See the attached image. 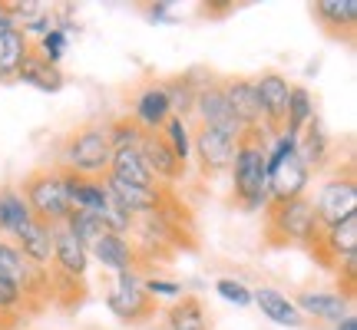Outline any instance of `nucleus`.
<instances>
[{
  "mask_svg": "<svg viewBox=\"0 0 357 330\" xmlns=\"http://www.w3.org/2000/svg\"><path fill=\"white\" fill-rule=\"evenodd\" d=\"M268 202V132L245 129L235 139L231 159V205L242 212H258Z\"/></svg>",
  "mask_w": 357,
  "mask_h": 330,
  "instance_id": "obj_1",
  "label": "nucleus"
},
{
  "mask_svg": "<svg viewBox=\"0 0 357 330\" xmlns=\"http://www.w3.org/2000/svg\"><path fill=\"white\" fill-rule=\"evenodd\" d=\"M265 235L268 248H288V244H307V238L318 231V212L314 202L301 195L291 202H265Z\"/></svg>",
  "mask_w": 357,
  "mask_h": 330,
  "instance_id": "obj_2",
  "label": "nucleus"
},
{
  "mask_svg": "<svg viewBox=\"0 0 357 330\" xmlns=\"http://www.w3.org/2000/svg\"><path fill=\"white\" fill-rule=\"evenodd\" d=\"M20 191H24L20 198L26 202L30 215L37 218L40 225L63 228V221H66V215L73 212V205H70V195H66L56 168H50V165L30 168V172L20 178Z\"/></svg>",
  "mask_w": 357,
  "mask_h": 330,
  "instance_id": "obj_3",
  "label": "nucleus"
},
{
  "mask_svg": "<svg viewBox=\"0 0 357 330\" xmlns=\"http://www.w3.org/2000/svg\"><path fill=\"white\" fill-rule=\"evenodd\" d=\"M109 155H113V146H109L106 123H96V119L83 123L63 139V165L79 175H106Z\"/></svg>",
  "mask_w": 357,
  "mask_h": 330,
  "instance_id": "obj_4",
  "label": "nucleus"
},
{
  "mask_svg": "<svg viewBox=\"0 0 357 330\" xmlns=\"http://www.w3.org/2000/svg\"><path fill=\"white\" fill-rule=\"evenodd\" d=\"M106 307L129 327H153L162 314L159 297L142 291V281L136 274H116V284L106 291Z\"/></svg>",
  "mask_w": 357,
  "mask_h": 330,
  "instance_id": "obj_5",
  "label": "nucleus"
},
{
  "mask_svg": "<svg viewBox=\"0 0 357 330\" xmlns=\"http://www.w3.org/2000/svg\"><path fill=\"white\" fill-rule=\"evenodd\" d=\"M305 248L314 258V265L337 274V267L344 265V261L357 258V215L344 218L337 225H328V228L318 225V231L307 238Z\"/></svg>",
  "mask_w": 357,
  "mask_h": 330,
  "instance_id": "obj_6",
  "label": "nucleus"
},
{
  "mask_svg": "<svg viewBox=\"0 0 357 330\" xmlns=\"http://www.w3.org/2000/svg\"><path fill=\"white\" fill-rule=\"evenodd\" d=\"M314 212H318V225L328 228V225H337L344 218L357 215V175H354V162H344L337 172H334L324 189H321L318 202H314Z\"/></svg>",
  "mask_w": 357,
  "mask_h": 330,
  "instance_id": "obj_7",
  "label": "nucleus"
},
{
  "mask_svg": "<svg viewBox=\"0 0 357 330\" xmlns=\"http://www.w3.org/2000/svg\"><path fill=\"white\" fill-rule=\"evenodd\" d=\"M192 113H199V123L208 129H218L225 132L229 139H238V123L229 109V100H225V89H222V73H205V79L199 83V93H195V102H192Z\"/></svg>",
  "mask_w": 357,
  "mask_h": 330,
  "instance_id": "obj_8",
  "label": "nucleus"
},
{
  "mask_svg": "<svg viewBox=\"0 0 357 330\" xmlns=\"http://www.w3.org/2000/svg\"><path fill=\"white\" fill-rule=\"evenodd\" d=\"M93 254L100 258V265H106L116 274H136L139 278V274H149L159 267L139 242H132L126 235H109V231L93 244Z\"/></svg>",
  "mask_w": 357,
  "mask_h": 330,
  "instance_id": "obj_9",
  "label": "nucleus"
},
{
  "mask_svg": "<svg viewBox=\"0 0 357 330\" xmlns=\"http://www.w3.org/2000/svg\"><path fill=\"white\" fill-rule=\"evenodd\" d=\"M255 93H258V106H261V129L268 132V139H275V136L284 132L291 83H288V77H281L278 70H265V73L255 77Z\"/></svg>",
  "mask_w": 357,
  "mask_h": 330,
  "instance_id": "obj_10",
  "label": "nucleus"
},
{
  "mask_svg": "<svg viewBox=\"0 0 357 330\" xmlns=\"http://www.w3.org/2000/svg\"><path fill=\"white\" fill-rule=\"evenodd\" d=\"M136 152H139L142 165L153 172L155 182H162V185H172V189H176L178 182L185 178V172H189V165H182L176 159V152L169 149L162 129H142Z\"/></svg>",
  "mask_w": 357,
  "mask_h": 330,
  "instance_id": "obj_11",
  "label": "nucleus"
},
{
  "mask_svg": "<svg viewBox=\"0 0 357 330\" xmlns=\"http://www.w3.org/2000/svg\"><path fill=\"white\" fill-rule=\"evenodd\" d=\"M192 149H195V159H199V172L202 178H215L222 172L231 168V159H235V139H229L225 132L218 129H208L202 123L192 126Z\"/></svg>",
  "mask_w": 357,
  "mask_h": 330,
  "instance_id": "obj_12",
  "label": "nucleus"
},
{
  "mask_svg": "<svg viewBox=\"0 0 357 330\" xmlns=\"http://www.w3.org/2000/svg\"><path fill=\"white\" fill-rule=\"evenodd\" d=\"M307 178H311V168L301 162V155L298 152L284 155L278 165L268 168V202H291V198H301L307 189Z\"/></svg>",
  "mask_w": 357,
  "mask_h": 330,
  "instance_id": "obj_13",
  "label": "nucleus"
},
{
  "mask_svg": "<svg viewBox=\"0 0 357 330\" xmlns=\"http://www.w3.org/2000/svg\"><path fill=\"white\" fill-rule=\"evenodd\" d=\"M222 89H225V100L229 109L235 116L238 129H261V106H258V93H255V77H222Z\"/></svg>",
  "mask_w": 357,
  "mask_h": 330,
  "instance_id": "obj_14",
  "label": "nucleus"
},
{
  "mask_svg": "<svg viewBox=\"0 0 357 330\" xmlns=\"http://www.w3.org/2000/svg\"><path fill=\"white\" fill-rule=\"evenodd\" d=\"M311 17H314V24L331 40L354 43L357 0H314V3H311Z\"/></svg>",
  "mask_w": 357,
  "mask_h": 330,
  "instance_id": "obj_15",
  "label": "nucleus"
},
{
  "mask_svg": "<svg viewBox=\"0 0 357 330\" xmlns=\"http://www.w3.org/2000/svg\"><path fill=\"white\" fill-rule=\"evenodd\" d=\"M26 53H30V37L24 33V26L10 24L7 17H0V83L17 79Z\"/></svg>",
  "mask_w": 357,
  "mask_h": 330,
  "instance_id": "obj_16",
  "label": "nucleus"
},
{
  "mask_svg": "<svg viewBox=\"0 0 357 330\" xmlns=\"http://www.w3.org/2000/svg\"><path fill=\"white\" fill-rule=\"evenodd\" d=\"M13 248L20 251L24 261L37 267H47L53 261V228L47 225H40L37 218H30L24 228L13 235Z\"/></svg>",
  "mask_w": 357,
  "mask_h": 330,
  "instance_id": "obj_17",
  "label": "nucleus"
},
{
  "mask_svg": "<svg viewBox=\"0 0 357 330\" xmlns=\"http://www.w3.org/2000/svg\"><path fill=\"white\" fill-rule=\"evenodd\" d=\"M17 79H24V83L43 89V93H60V89H63V73H60V66H53L50 60L40 53V47L33 40H30V53H26V60H24V66H20Z\"/></svg>",
  "mask_w": 357,
  "mask_h": 330,
  "instance_id": "obj_18",
  "label": "nucleus"
},
{
  "mask_svg": "<svg viewBox=\"0 0 357 330\" xmlns=\"http://www.w3.org/2000/svg\"><path fill=\"white\" fill-rule=\"evenodd\" d=\"M106 175L119 178V182H126V185H136V189H155V185H159V182L153 178V172H149V168L142 165L139 152H136V146H126V149H113Z\"/></svg>",
  "mask_w": 357,
  "mask_h": 330,
  "instance_id": "obj_19",
  "label": "nucleus"
},
{
  "mask_svg": "<svg viewBox=\"0 0 357 330\" xmlns=\"http://www.w3.org/2000/svg\"><path fill=\"white\" fill-rule=\"evenodd\" d=\"M56 271L73 274V278H86V265H89V251L70 235L66 228H53V261Z\"/></svg>",
  "mask_w": 357,
  "mask_h": 330,
  "instance_id": "obj_20",
  "label": "nucleus"
},
{
  "mask_svg": "<svg viewBox=\"0 0 357 330\" xmlns=\"http://www.w3.org/2000/svg\"><path fill=\"white\" fill-rule=\"evenodd\" d=\"M328 149H331V139H328V132H324L318 116H311L305 123V129L298 132V139H294V152L301 155V162H305L311 172H318V168H324V162H328Z\"/></svg>",
  "mask_w": 357,
  "mask_h": 330,
  "instance_id": "obj_21",
  "label": "nucleus"
},
{
  "mask_svg": "<svg viewBox=\"0 0 357 330\" xmlns=\"http://www.w3.org/2000/svg\"><path fill=\"white\" fill-rule=\"evenodd\" d=\"M199 70H185V73H176V77L159 79L162 93L169 96V106H172V116L185 119L192 113V102H195V93H199Z\"/></svg>",
  "mask_w": 357,
  "mask_h": 330,
  "instance_id": "obj_22",
  "label": "nucleus"
},
{
  "mask_svg": "<svg viewBox=\"0 0 357 330\" xmlns=\"http://www.w3.org/2000/svg\"><path fill=\"white\" fill-rule=\"evenodd\" d=\"M50 274V304H56L60 311H77L83 307V301L89 297V288H86V278H73V274H63L56 267H47Z\"/></svg>",
  "mask_w": 357,
  "mask_h": 330,
  "instance_id": "obj_23",
  "label": "nucleus"
},
{
  "mask_svg": "<svg viewBox=\"0 0 357 330\" xmlns=\"http://www.w3.org/2000/svg\"><path fill=\"white\" fill-rule=\"evenodd\" d=\"M169 116H172V106H169V96L162 93L159 83H153L149 89H142L139 96H136V113H132V119H136L142 129H162Z\"/></svg>",
  "mask_w": 357,
  "mask_h": 330,
  "instance_id": "obj_24",
  "label": "nucleus"
},
{
  "mask_svg": "<svg viewBox=\"0 0 357 330\" xmlns=\"http://www.w3.org/2000/svg\"><path fill=\"white\" fill-rule=\"evenodd\" d=\"M252 301H255V304L261 307V314L271 317L275 324H284V327H301V324H305V314L281 291H275V288H258V291H252Z\"/></svg>",
  "mask_w": 357,
  "mask_h": 330,
  "instance_id": "obj_25",
  "label": "nucleus"
},
{
  "mask_svg": "<svg viewBox=\"0 0 357 330\" xmlns=\"http://www.w3.org/2000/svg\"><path fill=\"white\" fill-rule=\"evenodd\" d=\"M162 314H166V327L169 330H212L202 301H199V297H192V294L178 297L176 304L166 307Z\"/></svg>",
  "mask_w": 357,
  "mask_h": 330,
  "instance_id": "obj_26",
  "label": "nucleus"
},
{
  "mask_svg": "<svg viewBox=\"0 0 357 330\" xmlns=\"http://www.w3.org/2000/svg\"><path fill=\"white\" fill-rule=\"evenodd\" d=\"M301 314H314V317L321 320H344L347 314H351V304H347L341 294H314V291H307V294H298L291 301Z\"/></svg>",
  "mask_w": 357,
  "mask_h": 330,
  "instance_id": "obj_27",
  "label": "nucleus"
},
{
  "mask_svg": "<svg viewBox=\"0 0 357 330\" xmlns=\"http://www.w3.org/2000/svg\"><path fill=\"white\" fill-rule=\"evenodd\" d=\"M30 218L33 215H30L26 202L20 198V191L10 189V185H3V189H0V231H3V235H17Z\"/></svg>",
  "mask_w": 357,
  "mask_h": 330,
  "instance_id": "obj_28",
  "label": "nucleus"
},
{
  "mask_svg": "<svg viewBox=\"0 0 357 330\" xmlns=\"http://www.w3.org/2000/svg\"><path fill=\"white\" fill-rule=\"evenodd\" d=\"M63 228L77 238L83 248H93V244L100 242L102 235H106V225H102V218L96 215V212H83V208H73L70 215H66V221H63Z\"/></svg>",
  "mask_w": 357,
  "mask_h": 330,
  "instance_id": "obj_29",
  "label": "nucleus"
},
{
  "mask_svg": "<svg viewBox=\"0 0 357 330\" xmlns=\"http://www.w3.org/2000/svg\"><path fill=\"white\" fill-rule=\"evenodd\" d=\"M314 116V102H311V93L305 86H294L291 83V96H288V116H284V132L298 139V132L305 129V123Z\"/></svg>",
  "mask_w": 357,
  "mask_h": 330,
  "instance_id": "obj_30",
  "label": "nucleus"
},
{
  "mask_svg": "<svg viewBox=\"0 0 357 330\" xmlns=\"http://www.w3.org/2000/svg\"><path fill=\"white\" fill-rule=\"evenodd\" d=\"M24 278H26V261L20 258V251L13 248V242L0 238V281H7L10 288H24Z\"/></svg>",
  "mask_w": 357,
  "mask_h": 330,
  "instance_id": "obj_31",
  "label": "nucleus"
},
{
  "mask_svg": "<svg viewBox=\"0 0 357 330\" xmlns=\"http://www.w3.org/2000/svg\"><path fill=\"white\" fill-rule=\"evenodd\" d=\"M162 136H166L169 149L176 152L178 162L189 165V149H192V142H189V126H185V119H178V116H169L166 126H162Z\"/></svg>",
  "mask_w": 357,
  "mask_h": 330,
  "instance_id": "obj_32",
  "label": "nucleus"
},
{
  "mask_svg": "<svg viewBox=\"0 0 357 330\" xmlns=\"http://www.w3.org/2000/svg\"><path fill=\"white\" fill-rule=\"evenodd\" d=\"M106 132H109V146L113 149H126V146H139L142 126L132 116H119L113 123H106Z\"/></svg>",
  "mask_w": 357,
  "mask_h": 330,
  "instance_id": "obj_33",
  "label": "nucleus"
},
{
  "mask_svg": "<svg viewBox=\"0 0 357 330\" xmlns=\"http://www.w3.org/2000/svg\"><path fill=\"white\" fill-rule=\"evenodd\" d=\"M37 47H40V53H43V56H47L53 66H60V56H63V47H66V33H63V30H53V26H50V33H43Z\"/></svg>",
  "mask_w": 357,
  "mask_h": 330,
  "instance_id": "obj_34",
  "label": "nucleus"
},
{
  "mask_svg": "<svg viewBox=\"0 0 357 330\" xmlns=\"http://www.w3.org/2000/svg\"><path fill=\"white\" fill-rule=\"evenodd\" d=\"M215 291L225 297V301H231V304H238V307H248L252 304V291L245 288L242 281H231V278H222L215 284Z\"/></svg>",
  "mask_w": 357,
  "mask_h": 330,
  "instance_id": "obj_35",
  "label": "nucleus"
},
{
  "mask_svg": "<svg viewBox=\"0 0 357 330\" xmlns=\"http://www.w3.org/2000/svg\"><path fill=\"white\" fill-rule=\"evenodd\" d=\"M142 291L146 294H153V297H176V294H182V288H178L176 281H159V278H149L146 284H142Z\"/></svg>",
  "mask_w": 357,
  "mask_h": 330,
  "instance_id": "obj_36",
  "label": "nucleus"
},
{
  "mask_svg": "<svg viewBox=\"0 0 357 330\" xmlns=\"http://www.w3.org/2000/svg\"><path fill=\"white\" fill-rule=\"evenodd\" d=\"M337 330H357V320L351 317V314H347L344 320H337Z\"/></svg>",
  "mask_w": 357,
  "mask_h": 330,
  "instance_id": "obj_37",
  "label": "nucleus"
}]
</instances>
